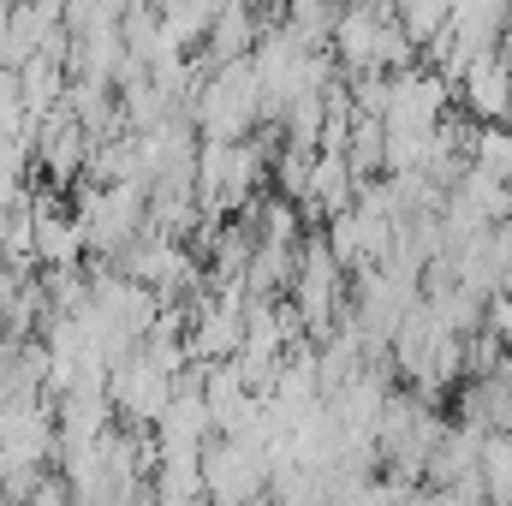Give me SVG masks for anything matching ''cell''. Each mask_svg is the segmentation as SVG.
<instances>
[{
	"label": "cell",
	"instance_id": "cell-3",
	"mask_svg": "<svg viewBox=\"0 0 512 506\" xmlns=\"http://www.w3.org/2000/svg\"><path fill=\"white\" fill-rule=\"evenodd\" d=\"M465 161H471L477 173H489V179H512V131L507 126H477Z\"/></svg>",
	"mask_w": 512,
	"mask_h": 506
},
{
	"label": "cell",
	"instance_id": "cell-2",
	"mask_svg": "<svg viewBox=\"0 0 512 506\" xmlns=\"http://www.w3.org/2000/svg\"><path fill=\"white\" fill-rule=\"evenodd\" d=\"M507 84L512 72L495 60V54H471V66L459 72V84H453V96L465 102V114L477 120V126H501V108H507Z\"/></svg>",
	"mask_w": 512,
	"mask_h": 506
},
{
	"label": "cell",
	"instance_id": "cell-4",
	"mask_svg": "<svg viewBox=\"0 0 512 506\" xmlns=\"http://www.w3.org/2000/svg\"><path fill=\"white\" fill-rule=\"evenodd\" d=\"M495 60L512 72V12H507V24H501V36H495Z\"/></svg>",
	"mask_w": 512,
	"mask_h": 506
},
{
	"label": "cell",
	"instance_id": "cell-1",
	"mask_svg": "<svg viewBox=\"0 0 512 506\" xmlns=\"http://www.w3.org/2000/svg\"><path fill=\"white\" fill-rule=\"evenodd\" d=\"M262 489H268V459L256 447L227 441V435L203 447V495L215 506H251Z\"/></svg>",
	"mask_w": 512,
	"mask_h": 506
},
{
	"label": "cell",
	"instance_id": "cell-5",
	"mask_svg": "<svg viewBox=\"0 0 512 506\" xmlns=\"http://www.w3.org/2000/svg\"><path fill=\"white\" fill-rule=\"evenodd\" d=\"M501 126L512 131V84H507V108H501Z\"/></svg>",
	"mask_w": 512,
	"mask_h": 506
}]
</instances>
